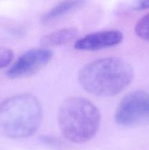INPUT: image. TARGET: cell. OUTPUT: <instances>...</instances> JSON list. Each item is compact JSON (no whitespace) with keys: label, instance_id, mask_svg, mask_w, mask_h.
Segmentation results:
<instances>
[{"label":"cell","instance_id":"cell-8","mask_svg":"<svg viewBox=\"0 0 149 150\" xmlns=\"http://www.w3.org/2000/svg\"><path fill=\"white\" fill-rule=\"evenodd\" d=\"M77 29L74 27L56 30L42 37L40 40V45L45 48L60 46L72 40L77 36Z\"/></svg>","mask_w":149,"mask_h":150},{"label":"cell","instance_id":"cell-7","mask_svg":"<svg viewBox=\"0 0 149 150\" xmlns=\"http://www.w3.org/2000/svg\"><path fill=\"white\" fill-rule=\"evenodd\" d=\"M84 3L85 1H61L50 9L42 16V22L45 24H52L77 10Z\"/></svg>","mask_w":149,"mask_h":150},{"label":"cell","instance_id":"cell-3","mask_svg":"<svg viewBox=\"0 0 149 150\" xmlns=\"http://www.w3.org/2000/svg\"><path fill=\"white\" fill-rule=\"evenodd\" d=\"M100 122L98 108L89 100L80 97H71L64 100L58 113L60 130L72 143H86L93 139Z\"/></svg>","mask_w":149,"mask_h":150},{"label":"cell","instance_id":"cell-2","mask_svg":"<svg viewBox=\"0 0 149 150\" xmlns=\"http://www.w3.org/2000/svg\"><path fill=\"white\" fill-rule=\"evenodd\" d=\"M42 108L32 94H20L0 104V135L24 139L34 134L42 120Z\"/></svg>","mask_w":149,"mask_h":150},{"label":"cell","instance_id":"cell-9","mask_svg":"<svg viewBox=\"0 0 149 150\" xmlns=\"http://www.w3.org/2000/svg\"><path fill=\"white\" fill-rule=\"evenodd\" d=\"M134 32L140 39L149 42V13L137 21Z\"/></svg>","mask_w":149,"mask_h":150},{"label":"cell","instance_id":"cell-4","mask_svg":"<svg viewBox=\"0 0 149 150\" xmlns=\"http://www.w3.org/2000/svg\"><path fill=\"white\" fill-rule=\"evenodd\" d=\"M117 124L132 127L149 122V94L135 91L126 95L117 108L115 114Z\"/></svg>","mask_w":149,"mask_h":150},{"label":"cell","instance_id":"cell-5","mask_svg":"<svg viewBox=\"0 0 149 150\" xmlns=\"http://www.w3.org/2000/svg\"><path fill=\"white\" fill-rule=\"evenodd\" d=\"M53 53L45 48H34L23 53L7 70L10 79H20L35 74L51 60Z\"/></svg>","mask_w":149,"mask_h":150},{"label":"cell","instance_id":"cell-1","mask_svg":"<svg viewBox=\"0 0 149 150\" xmlns=\"http://www.w3.org/2000/svg\"><path fill=\"white\" fill-rule=\"evenodd\" d=\"M134 78L129 62L118 57H105L88 63L79 72L78 80L89 93L112 97L122 92Z\"/></svg>","mask_w":149,"mask_h":150},{"label":"cell","instance_id":"cell-10","mask_svg":"<svg viewBox=\"0 0 149 150\" xmlns=\"http://www.w3.org/2000/svg\"><path fill=\"white\" fill-rule=\"evenodd\" d=\"M14 58V53L10 48L0 46V69L7 67Z\"/></svg>","mask_w":149,"mask_h":150},{"label":"cell","instance_id":"cell-6","mask_svg":"<svg viewBox=\"0 0 149 150\" xmlns=\"http://www.w3.org/2000/svg\"><path fill=\"white\" fill-rule=\"evenodd\" d=\"M122 32L109 29L93 32L77 40L74 47L79 51H94L118 45L122 42Z\"/></svg>","mask_w":149,"mask_h":150},{"label":"cell","instance_id":"cell-11","mask_svg":"<svg viewBox=\"0 0 149 150\" xmlns=\"http://www.w3.org/2000/svg\"><path fill=\"white\" fill-rule=\"evenodd\" d=\"M132 7L134 10H144L149 8V0L136 1L134 3Z\"/></svg>","mask_w":149,"mask_h":150}]
</instances>
